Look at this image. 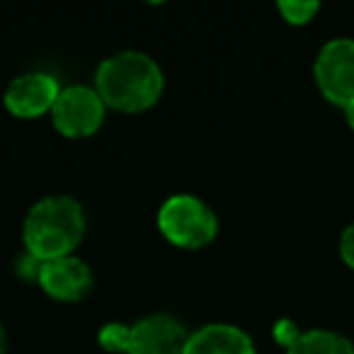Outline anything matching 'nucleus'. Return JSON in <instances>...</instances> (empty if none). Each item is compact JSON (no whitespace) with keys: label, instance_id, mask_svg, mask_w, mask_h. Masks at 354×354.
Instances as JSON below:
<instances>
[{"label":"nucleus","instance_id":"1","mask_svg":"<svg viewBox=\"0 0 354 354\" xmlns=\"http://www.w3.org/2000/svg\"><path fill=\"white\" fill-rule=\"evenodd\" d=\"M165 78L156 61L143 51L112 54L95 71V90L117 112H146L160 100Z\"/></svg>","mask_w":354,"mask_h":354},{"label":"nucleus","instance_id":"2","mask_svg":"<svg viewBox=\"0 0 354 354\" xmlns=\"http://www.w3.org/2000/svg\"><path fill=\"white\" fill-rule=\"evenodd\" d=\"M85 236L83 204L68 194H51L30 209L22 228L25 248L39 262L73 255Z\"/></svg>","mask_w":354,"mask_h":354},{"label":"nucleus","instance_id":"3","mask_svg":"<svg viewBox=\"0 0 354 354\" xmlns=\"http://www.w3.org/2000/svg\"><path fill=\"white\" fill-rule=\"evenodd\" d=\"M158 228L172 245L199 250L218 233V218L207 202L194 194H175L165 199L158 212Z\"/></svg>","mask_w":354,"mask_h":354},{"label":"nucleus","instance_id":"4","mask_svg":"<svg viewBox=\"0 0 354 354\" xmlns=\"http://www.w3.org/2000/svg\"><path fill=\"white\" fill-rule=\"evenodd\" d=\"M313 80L318 93L335 107L344 109L354 102V37H335L320 46Z\"/></svg>","mask_w":354,"mask_h":354},{"label":"nucleus","instance_id":"5","mask_svg":"<svg viewBox=\"0 0 354 354\" xmlns=\"http://www.w3.org/2000/svg\"><path fill=\"white\" fill-rule=\"evenodd\" d=\"M107 104L100 93L88 85L61 88L59 100L51 109V122L56 131L66 138H88L102 127Z\"/></svg>","mask_w":354,"mask_h":354},{"label":"nucleus","instance_id":"6","mask_svg":"<svg viewBox=\"0 0 354 354\" xmlns=\"http://www.w3.org/2000/svg\"><path fill=\"white\" fill-rule=\"evenodd\" d=\"M187 339L189 333L180 320L167 313H153L129 325L124 354H183Z\"/></svg>","mask_w":354,"mask_h":354},{"label":"nucleus","instance_id":"7","mask_svg":"<svg viewBox=\"0 0 354 354\" xmlns=\"http://www.w3.org/2000/svg\"><path fill=\"white\" fill-rule=\"evenodd\" d=\"M59 83L49 73H25L17 75L6 90V107L12 117L37 119L51 112L59 100Z\"/></svg>","mask_w":354,"mask_h":354},{"label":"nucleus","instance_id":"8","mask_svg":"<svg viewBox=\"0 0 354 354\" xmlns=\"http://www.w3.org/2000/svg\"><path fill=\"white\" fill-rule=\"evenodd\" d=\"M39 286L46 291V296L56 301H80L93 291V272L80 257L68 255L59 260L41 262L39 267Z\"/></svg>","mask_w":354,"mask_h":354},{"label":"nucleus","instance_id":"9","mask_svg":"<svg viewBox=\"0 0 354 354\" xmlns=\"http://www.w3.org/2000/svg\"><path fill=\"white\" fill-rule=\"evenodd\" d=\"M183 354H257V349L243 328L231 323H212L189 335Z\"/></svg>","mask_w":354,"mask_h":354},{"label":"nucleus","instance_id":"10","mask_svg":"<svg viewBox=\"0 0 354 354\" xmlns=\"http://www.w3.org/2000/svg\"><path fill=\"white\" fill-rule=\"evenodd\" d=\"M286 354H354V342L337 330L310 328L299 335Z\"/></svg>","mask_w":354,"mask_h":354},{"label":"nucleus","instance_id":"11","mask_svg":"<svg viewBox=\"0 0 354 354\" xmlns=\"http://www.w3.org/2000/svg\"><path fill=\"white\" fill-rule=\"evenodd\" d=\"M277 10L284 22L294 27H304L313 22V17L320 12V3L318 0H279Z\"/></svg>","mask_w":354,"mask_h":354},{"label":"nucleus","instance_id":"12","mask_svg":"<svg viewBox=\"0 0 354 354\" xmlns=\"http://www.w3.org/2000/svg\"><path fill=\"white\" fill-rule=\"evenodd\" d=\"M100 344L104 352L124 354L127 352V339H129V325L124 323H107L97 335Z\"/></svg>","mask_w":354,"mask_h":354},{"label":"nucleus","instance_id":"13","mask_svg":"<svg viewBox=\"0 0 354 354\" xmlns=\"http://www.w3.org/2000/svg\"><path fill=\"white\" fill-rule=\"evenodd\" d=\"M272 333H274V339L281 344V347L289 349L291 344L299 339V335L304 333V330H299V325H296L294 320L281 318V320H277V323H274V330H272Z\"/></svg>","mask_w":354,"mask_h":354},{"label":"nucleus","instance_id":"14","mask_svg":"<svg viewBox=\"0 0 354 354\" xmlns=\"http://www.w3.org/2000/svg\"><path fill=\"white\" fill-rule=\"evenodd\" d=\"M337 252L339 260L354 272V221L344 226V231L339 233V243H337Z\"/></svg>","mask_w":354,"mask_h":354},{"label":"nucleus","instance_id":"15","mask_svg":"<svg viewBox=\"0 0 354 354\" xmlns=\"http://www.w3.org/2000/svg\"><path fill=\"white\" fill-rule=\"evenodd\" d=\"M342 112H344V122H347V127L354 131V102H349Z\"/></svg>","mask_w":354,"mask_h":354},{"label":"nucleus","instance_id":"16","mask_svg":"<svg viewBox=\"0 0 354 354\" xmlns=\"http://www.w3.org/2000/svg\"><path fill=\"white\" fill-rule=\"evenodd\" d=\"M6 344L8 337H6V330H3V323H0V354H6Z\"/></svg>","mask_w":354,"mask_h":354}]
</instances>
